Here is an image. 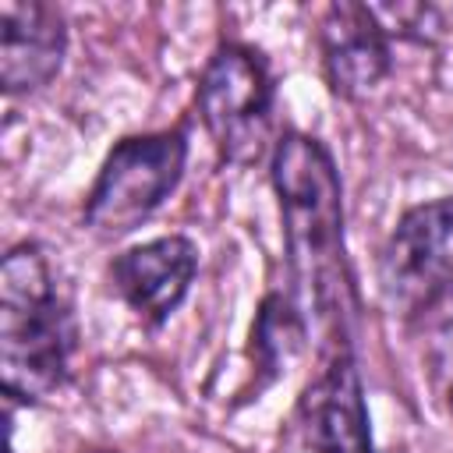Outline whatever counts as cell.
Masks as SVG:
<instances>
[{
    "instance_id": "6da1fadb",
    "label": "cell",
    "mask_w": 453,
    "mask_h": 453,
    "mask_svg": "<svg viewBox=\"0 0 453 453\" xmlns=\"http://www.w3.org/2000/svg\"><path fill=\"white\" fill-rule=\"evenodd\" d=\"M269 177L280 198L297 311L304 326L319 333L322 357L350 350L357 297L343 244V188L336 163L319 138L287 131L273 145Z\"/></svg>"
},
{
    "instance_id": "7a4b0ae2",
    "label": "cell",
    "mask_w": 453,
    "mask_h": 453,
    "mask_svg": "<svg viewBox=\"0 0 453 453\" xmlns=\"http://www.w3.org/2000/svg\"><path fill=\"white\" fill-rule=\"evenodd\" d=\"M74 322L39 244H14L0 265V386L7 400H50L71 375Z\"/></svg>"
},
{
    "instance_id": "3957f363",
    "label": "cell",
    "mask_w": 453,
    "mask_h": 453,
    "mask_svg": "<svg viewBox=\"0 0 453 453\" xmlns=\"http://www.w3.org/2000/svg\"><path fill=\"white\" fill-rule=\"evenodd\" d=\"M188 163V138L184 131H149V134H131L120 138L88 195H85V226L103 237H124L138 230L180 184Z\"/></svg>"
},
{
    "instance_id": "277c9868",
    "label": "cell",
    "mask_w": 453,
    "mask_h": 453,
    "mask_svg": "<svg viewBox=\"0 0 453 453\" xmlns=\"http://www.w3.org/2000/svg\"><path fill=\"white\" fill-rule=\"evenodd\" d=\"M273 74L241 42H223L198 78V117L216 152L234 166H251L273 142Z\"/></svg>"
},
{
    "instance_id": "5b68a950",
    "label": "cell",
    "mask_w": 453,
    "mask_h": 453,
    "mask_svg": "<svg viewBox=\"0 0 453 453\" xmlns=\"http://www.w3.org/2000/svg\"><path fill=\"white\" fill-rule=\"evenodd\" d=\"M379 294L400 319L453 297V195L407 209L379 255Z\"/></svg>"
},
{
    "instance_id": "8992f818",
    "label": "cell",
    "mask_w": 453,
    "mask_h": 453,
    "mask_svg": "<svg viewBox=\"0 0 453 453\" xmlns=\"http://www.w3.org/2000/svg\"><path fill=\"white\" fill-rule=\"evenodd\" d=\"M297 425L311 453H375L354 350L322 357V368L297 400Z\"/></svg>"
},
{
    "instance_id": "52a82bcc",
    "label": "cell",
    "mask_w": 453,
    "mask_h": 453,
    "mask_svg": "<svg viewBox=\"0 0 453 453\" xmlns=\"http://www.w3.org/2000/svg\"><path fill=\"white\" fill-rule=\"evenodd\" d=\"M198 273V248L184 234L152 237L110 262V283L120 301L145 322L163 326L188 297Z\"/></svg>"
},
{
    "instance_id": "ba28073f",
    "label": "cell",
    "mask_w": 453,
    "mask_h": 453,
    "mask_svg": "<svg viewBox=\"0 0 453 453\" xmlns=\"http://www.w3.org/2000/svg\"><path fill=\"white\" fill-rule=\"evenodd\" d=\"M389 42L393 39L382 28L375 7L350 0L329 4L319 21V53L333 96L361 99L375 85H382L393 67Z\"/></svg>"
},
{
    "instance_id": "9c48e42d",
    "label": "cell",
    "mask_w": 453,
    "mask_h": 453,
    "mask_svg": "<svg viewBox=\"0 0 453 453\" xmlns=\"http://www.w3.org/2000/svg\"><path fill=\"white\" fill-rule=\"evenodd\" d=\"M67 53V25L53 4H0V81L7 96H28L50 85Z\"/></svg>"
},
{
    "instance_id": "30bf717a",
    "label": "cell",
    "mask_w": 453,
    "mask_h": 453,
    "mask_svg": "<svg viewBox=\"0 0 453 453\" xmlns=\"http://www.w3.org/2000/svg\"><path fill=\"white\" fill-rule=\"evenodd\" d=\"M308 336V326L297 311V304L283 301L280 294L265 297L262 301V311H258V322L251 329V350H255V361L269 372H280L304 343Z\"/></svg>"
},
{
    "instance_id": "8fae6325",
    "label": "cell",
    "mask_w": 453,
    "mask_h": 453,
    "mask_svg": "<svg viewBox=\"0 0 453 453\" xmlns=\"http://www.w3.org/2000/svg\"><path fill=\"white\" fill-rule=\"evenodd\" d=\"M425 375L432 386L435 403L442 407V414L453 421V319L442 322L425 350Z\"/></svg>"
}]
</instances>
